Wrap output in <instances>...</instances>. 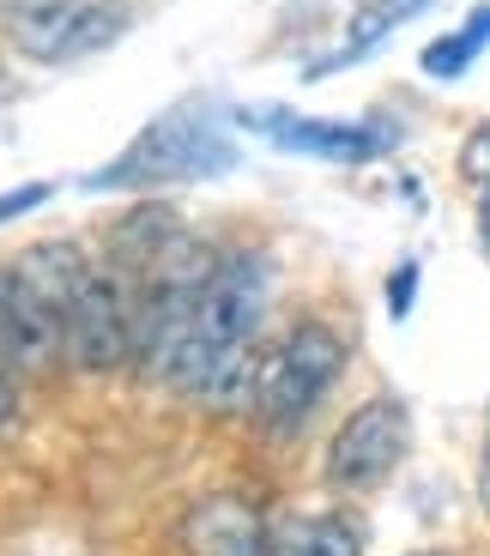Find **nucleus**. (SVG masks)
Returning a JSON list of instances; mask_svg holds the SVG:
<instances>
[{
	"instance_id": "f257e3e1",
	"label": "nucleus",
	"mask_w": 490,
	"mask_h": 556,
	"mask_svg": "<svg viewBox=\"0 0 490 556\" xmlns=\"http://www.w3.org/2000/svg\"><path fill=\"white\" fill-rule=\"evenodd\" d=\"M225 169H237V146H230L225 122L206 115L200 103H176L169 115L146 122V134L110 169H98L91 188H158V181L225 176Z\"/></svg>"
},
{
	"instance_id": "f03ea898",
	"label": "nucleus",
	"mask_w": 490,
	"mask_h": 556,
	"mask_svg": "<svg viewBox=\"0 0 490 556\" xmlns=\"http://www.w3.org/2000/svg\"><path fill=\"white\" fill-rule=\"evenodd\" d=\"M345 376V339L327 320H297L279 345H266L261 369H254V405L273 435H291L309 424V412L334 393V381Z\"/></svg>"
},
{
	"instance_id": "7ed1b4c3",
	"label": "nucleus",
	"mask_w": 490,
	"mask_h": 556,
	"mask_svg": "<svg viewBox=\"0 0 490 556\" xmlns=\"http://www.w3.org/2000/svg\"><path fill=\"white\" fill-rule=\"evenodd\" d=\"M0 30L37 67H73L122 37L127 7L115 0H0Z\"/></svg>"
},
{
	"instance_id": "20e7f679",
	"label": "nucleus",
	"mask_w": 490,
	"mask_h": 556,
	"mask_svg": "<svg viewBox=\"0 0 490 556\" xmlns=\"http://www.w3.org/2000/svg\"><path fill=\"white\" fill-rule=\"evenodd\" d=\"M406 447H412V412L393 393H376V400H364L357 412L339 417L327 459H322V478L339 496H369V490H381L400 472Z\"/></svg>"
},
{
	"instance_id": "39448f33",
	"label": "nucleus",
	"mask_w": 490,
	"mask_h": 556,
	"mask_svg": "<svg viewBox=\"0 0 490 556\" xmlns=\"http://www.w3.org/2000/svg\"><path fill=\"white\" fill-rule=\"evenodd\" d=\"M67 363H79L85 376H110L122 369L127 351H134V308H127L122 278L91 266L79 285V296L67 303Z\"/></svg>"
},
{
	"instance_id": "423d86ee",
	"label": "nucleus",
	"mask_w": 490,
	"mask_h": 556,
	"mask_svg": "<svg viewBox=\"0 0 490 556\" xmlns=\"http://www.w3.org/2000/svg\"><path fill=\"white\" fill-rule=\"evenodd\" d=\"M242 127H254L261 139L285 146V152H303V157H327V164H369V157L393 152L400 134L376 122H334V115H297V110H237Z\"/></svg>"
},
{
	"instance_id": "0eeeda50",
	"label": "nucleus",
	"mask_w": 490,
	"mask_h": 556,
	"mask_svg": "<svg viewBox=\"0 0 490 556\" xmlns=\"http://www.w3.org/2000/svg\"><path fill=\"white\" fill-rule=\"evenodd\" d=\"M176 544H183V556H266L273 527L242 496H200L176 520Z\"/></svg>"
},
{
	"instance_id": "6e6552de",
	"label": "nucleus",
	"mask_w": 490,
	"mask_h": 556,
	"mask_svg": "<svg viewBox=\"0 0 490 556\" xmlns=\"http://www.w3.org/2000/svg\"><path fill=\"white\" fill-rule=\"evenodd\" d=\"M266 556H364V527L339 508H297L273 520Z\"/></svg>"
},
{
	"instance_id": "1a4fd4ad",
	"label": "nucleus",
	"mask_w": 490,
	"mask_h": 556,
	"mask_svg": "<svg viewBox=\"0 0 490 556\" xmlns=\"http://www.w3.org/2000/svg\"><path fill=\"white\" fill-rule=\"evenodd\" d=\"M485 49H490V0L466 13V25H461V30H449V37L424 42L418 67L430 73V79H461V73L473 67V61L485 55Z\"/></svg>"
},
{
	"instance_id": "9d476101",
	"label": "nucleus",
	"mask_w": 490,
	"mask_h": 556,
	"mask_svg": "<svg viewBox=\"0 0 490 556\" xmlns=\"http://www.w3.org/2000/svg\"><path fill=\"white\" fill-rule=\"evenodd\" d=\"M424 7H436V0H369L364 13H357V30H351V49L339 61H351V55H364V49H376L381 37H388L393 25H406V18H418ZM334 61V67H339ZM334 67H322V73H309V79H327Z\"/></svg>"
},
{
	"instance_id": "9b49d317",
	"label": "nucleus",
	"mask_w": 490,
	"mask_h": 556,
	"mask_svg": "<svg viewBox=\"0 0 490 556\" xmlns=\"http://www.w3.org/2000/svg\"><path fill=\"white\" fill-rule=\"evenodd\" d=\"M0 369L25 376V333H18V273L13 261L0 266Z\"/></svg>"
},
{
	"instance_id": "f8f14e48",
	"label": "nucleus",
	"mask_w": 490,
	"mask_h": 556,
	"mask_svg": "<svg viewBox=\"0 0 490 556\" xmlns=\"http://www.w3.org/2000/svg\"><path fill=\"white\" fill-rule=\"evenodd\" d=\"M461 176L478 181V188H490V122L466 134V146H461Z\"/></svg>"
},
{
	"instance_id": "ddd939ff",
	"label": "nucleus",
	"mask_w": 490,
	"mask_h": 556,
	"mask_svg": "<svg viewBox=\"0 0 490 556\" xmlns=\"http://www.w3.org/2000/svg\"><path fill=\"white\" fill-rule=\"evenodd\" d=\"M49 194H55L49 181H25V188H7V194H0V224H7V218H25V212H37Z\"/></svg>"
},
{
	"instance_id": "4468645a",
	"label": "nucleus",
	"mask_w": 490,
	"mask_h": 556,
	"mask_svg": "<svg viewBox=\"0 0 490 556\" xmlns=\"http://www.w3.org/2000/svg\"><path fill=\"white\" fill-rule=\"evenodd\" d=\"M412 296H418V261L393 266V278H388V315H412Z\"/></svg>"
},
{
	"instance_id": "2eb2a0df",
	"label": "nucleus",
	"mask_w": 490,
	"mask_h": 556,
	"mask_svg": "<svg viewBox=\"0 0 490 556\" xmlns=\"http://www.w3.org/2000/svg\"><path fill=\"white\" fill-rule=\"evenodd\" d=\"M18 412H25V405H18V376H7V369H0V430H13Z\"/></svg>"
},
{
	"instance_id": "dca6fc26",
	"label": "nucleus",
	"mask_w": 490,
	"mask_h": 556,
	"mask_svg": "<svg viewBox=\"0 0 490 556\" xmlns=\"http://www.w3.org/2000/svg\"><path fill=\"white\" fill-rule=\"evenodd\" d=\"M478 508L490 515V417H485V447H478Z\"/></svg>"
},
{
	"instance_id": "f3484780",
	"label": "nucleus",
	"mask_w": 490,
	"mask_h": 556,
	"mask_svg": "<svg viewBox=\"0 0 490 556\" xmlns=\"http://www.w3.org/2000/svg\"><path fill=\"white\" fill-rule=\"evenodd\" d=\"M478 230H485V242H490V188H485V200H478Z\"/></svg>"
},
{
	"instance_id": "a211bd4d",
	"label": "nucleus",
	"mask_w": 490,
	"mask_h": 556,
	"mask_svg": "<svg viewBox=\"0 0 490 556\" xmlns=\"http://www.w3.org/2000/svg\"><path fill=\"white\" fill-rule=\"evenodd\" d=\"M13 98V79H7V67H0V103Z\"/></svg>"
},
{
	"instance_id": "6ab92c4d",
	"label": "nucleus",
	"mask_w": 490,
	"mask_h": 556,
	"mask_svg": "<svg viewBox=\"0 0 490 556\" xmlns=\"http://www.w3.org/2000/svg\"><path fill=\"white\" fill-rule=\"evenodd\" d=\"M412 556H436V551H412Z\"/></svg>"
}]
</instances>
